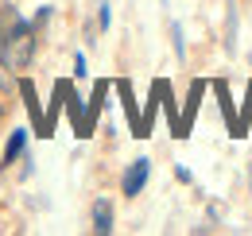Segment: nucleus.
I'll return each mask as SVG.
<instances>
[{
  "mask_svg": "<svg viewBox=\"0 0 252 236\" xmlns=\"http://www.w3.org/2000/svg\"><path fill=\"white\" fill-rule=\"evenodd\" d=\"M47 16H51V8H39V12H35V28H43V24H47Z\"/></svg>",
  "mask_w": 252,
  "mask_h": 236,
  "instance_id": "0eeeda50",
  "label": "nucleus"
},
{
  "mask_svg": "<svg viewBox=\"0 0 252 236\" xmlns=\"http://www.w3.org/2000/svg\"><path fill=\"white\" fill-rule=\"evenodd\" d=\"M35 59V28L24 24L12 8L0 12V66L4 70H28Z\"/></svg>",
  "mask_w": 252,
  "mask_h": 236,
  "instance_id": "f257e3e1",
  "label": "nucleus"
},
{
  "mask_svg": "<svg viewBox=\"0 0 252 236\" xmlns=\"http://www.w3.org/2000/svg\"><path fill=\"white\" fill-rule=\"evenodd\" d=\"M97 24H101V28H109V24H113V12H109V4H101V12H97Z\"/></svg>",
  "mask_w": 252,
  "mask_h": 236,
  "instance_id": "39448f33",
  "label": "nucleus"
},
{
  "mask_svg": "<svg viewBox=\"0 0 252 236\" xmlns=\"http://www.w3.org/2000/svg\"><path fill=\"white\" fill-rule=\"evenodd\" d=\"M249 62H252V55H249Z\"/></svg>",
  "mask_w": 252,
  "mask_h": 236,
  "instance_id": "1a4fd4ad",
  "label": "nucleus"
},
{
  "mask_svg": "<svg viewBox=\"0 0 252 236\" xmlns=\"http://www.w3.org/2000/svg\"><path fill=\"white\" fill-rule=\"evenodd\" d=\"M148 175H152V163H148V159H136L125 171V178H121V190H125L128 198H136V194L148 186Z\"/></svg>",
  "mask_w": 252,
  "mask_h": 236,
  "instance_id": "f03ea898",
  "label": "nucleus"
},
{
  "mask_svg": "<svg viewBox=\"0 0 252 236\" xmlns=\"http://www.w3.org/2000/svg\"><path fill=\"white\" fill-rule=\"evenodd\" d=\"M74 78H86V59L82 55H74Z\"/></svg>",
  "mask_w": 252,
  "mask_h": 236,
  "instance_id": "423d86ee",
  "label": "nucleus"
},
{
  "mask_svg": "<svg viewBox=\"0 0 252 236\" xmlns=\"http://www.w3.org/2000/svg\"><path fill=\"white\" fill-rule=\"evenodd\" d=\"M94 233H113V206L105 198L94 202Z\"/></svg>",
  "mask_w": 252,
  "mask_h": 236,
  "instance_id": "7ed1b4c3",
  "label": "nucleus"
},
{
  "mask_svg": "<svg viewBox=\"0 0 252 236\" xmlns=\"http://www.w3.org/2000/svg\"><path fill=\"white\" fill-rule=\"evenodd\" d=\"M24 132H12V140H8V148H4V163H16L20 159V151H24Z\"/></svg>",
  "mask_w": 252,
  "mask_h": 236,
  "instance_id": "20e7f679",
  "label": "nucleus"
},
{
  "mask_svg": "<svg viewBox=\"0 0 252 236\" xmlns=\"http://www.w3.org/2000/svg\"><path fill=\"white\" fill-rule=\"evenodd\" d=\"M0 89H8V78H4V74H0Z\"/></svg>",
  "mask_w": 252,
  "mask_h": 236,
  "instance_id": "6e6552de",
  "label": "nucleus"
}]
</instances>
